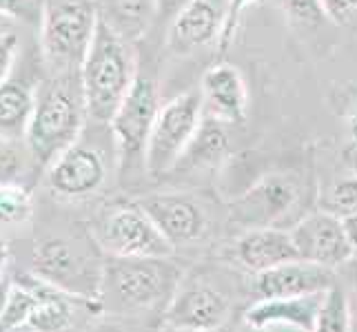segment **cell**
Returning a JSON list of instances; mask_svg holds the SVG:
<instances>
[{
    "instance_id": "6da1fadb",
    "label": "cell",
    "mask_w": 357,
    "mask_h": 332,
    "mask_svg": "<svg viewBox=\"0 0 357 332\" xmlns=\"http://www.w3.org/2000/svg\"><path fill=\"white\" fill-rule=\"evenodd\" d=\"M87 125L89 113L80 71L60 76L47 73L36 89L33 113L24 133V144L33 164L47 171L71 144L80 140Z\"/></svg>"
},
{
    "instance_id": "7a4b0ae2",
    "label": "cell",
    "mask_w": 357,
    "mask_h": 332,
    "mask_svg": "<svg viewBox=\"0 0 357 332\" xmlns=\"http://www.w3.org/2000/svg\"><path fill=\"white\" fill-rule=\"evenodd\" d=\"M184 275L171 257H107L98 310L118 319L165 313Z\"/></svg>"
},
{
    "instance_id": "3957f363",
    "label": "cell",
    "mask_w": 357,
    "mask_h": 332,
    "mask_svg": "<svg viewBox=\"0 0 357 332\" xmlns=\"http://www.w3.org/2000/svg\"><path fill=\"white\" fill-rule=\"evenodd\" d=\"M135 76H138V60H135L133 42L120 38L100 20L87 58L80 67L89 122L109 127Z\"/></svg>"
},
{
    "instance_id": "277c9868",
    "label": "cell",
    "mask_w": 357,
    "mask_h": 332,
    "mask_svg": "<svg viewBox=\"0 0 357 332\" xmlns=\"http://www.w3.org/2000/svg\"><path fill=\"white\" fill-rule=\"evenodd\" d=\"M100 14L96 0H43L40 54L52 76L80 71Z\"/></svg>"
},
{
    "instance_id": "5b68a950",
    "label": "cell",
    "mask_w": 357,
    "mask_h": 332,
    "mask_svg": "<svg viewBox=\"0 0 357 332\" xmlns=\"http://www.w3.org/2000/svg\"><path fill=\"white\" fill-rule=\"evenodd\" d=\"M89 235L107 257H174L176 248L140 202H112L96 213Z\"/></svg>"
},
{
    "instance_id": "8992f818",
    "label": "cell",
    "mask_w": 357,
    "mask_h": 332,
    "mask_svg": "<svg viewBox=\"0 0 357 332\" xmlns=\"http://www.w3.org/2000/svg\"><path fill=\"white\" fill-rule=\"evenodd\" d=\"M105 260L87 246L67 237H47L36 244L31 257V275L65 290L78 299L98 306Z\"/></svg>"
},
{
    "instance_id": "52a82bcc",
    "label": "cell",
    "mask_w": 357,
    "mask_h": 332,
    "mask_svg": "<svg viewBox=\"0 0 357 332\" xmlns=\"http://www.w3.org/2000/svg\"><path fill=\"white\" fill-rule=\"evenodd\" d=\"M202 111L204 100L200 89L180 93L160 106L149 142H146V175L155 180L171 173L180 164L182 155L187 153L202 125Z\"/></svg>"
},
{
    "instance_id": "ba28073f",
    "label": "cell",
    "mask_w": 357,
    "mask_h": 332,
    "mask_svg": "<svg viewBox=\"0 0 357 332\" xmlns=\"http://www.w3.org/2000/svg\"><path fill=\"white\" fill-rule=\"evenodd\" d=\"M160 106L162 104H160L158 84L153 82V78L142 76L138 71L127 97L109 122V131H112L118 153L120 175H129L133 171L146 173V142H149Z\"/></svg>"
},
{
    "instance_id": "9c48e42d",
    "label": "cell",
    "mask_w": 357,
    "mask_h": 332,
    "mask_svg": "<svg viewBox=\"0 0 357 332\" xmlns=\"http://www.w3.org/2000/svg\"><path fill=\"white\" fill-rule=\"evenodd\" d=\"M112 162L118 164V159H109L105 146L84 140L82 133L80 140L47 168V189L63 200H87L107 184Z\"/></svg>"
},
{
    "instance_id": "30bf717a",
    "label": "cell",
    "mask_w": 357,
    "mask_h": 332,
    "mask_svg": "<svg viewBox=\"0 0 357 332\" xmlns=\"http://www.w3.org/2000/svg\"><path fill=\"white\" fill-rule=\"evenodd\" d=\"M231 310V297L222 288L213 286L208 279L184 275L162 313V322L165 326L178 330L218 332L229 322Z\"/></svg>"
},
{
    "instance_id": "8fae6325",
    "label": "cell",
    "mask_w": 357,
    "mask_h": 332,
    "mask_svg": "<svg viewBox=\"0 0 357 332\" xmlns=\"http://www.w3.org/2000/svg\"><path fill=\"white\" fill-rule=\"evenodd\" d=\"M300 189L289 175H266L229 206V217L242 230L280 226L298 208Z\"/></svg>"
},
{
    "instance_id": "7c38bea8",
    "label": "cell",
    "mask_w": 357,
    "mask_h": 332,
    "mask_svg": "<svg viewBox=\"0 0 357 332\" xmlns=\"http://www.w3.org/2000/svg\"><path fill=\"white\" fill-rule=\"evenodd\" d=\"M291 235L300 260L335 270L355 257L353 246L344 232L342 219L326 211L304 215L291 226Z\"/></svg>"
},
{
    "instance_id": "4fadbf2b",
    "label": "cell",
    "mask_w": 357,
    "mask_h": 332,
    "mask_svg": "<svg viewBox=\"0 0 357 332\" xmlns=\"http://www.w3.org/2000/svg\"><path fill=\"white\" fill-rule=\"evenodd\" d=\"M138 202L176 251L206 235V211L187 193H149Z\"/></svg>"
},
{
    "instance_id": "5bb4252c",
    "label": "cell",
    "mask_w": 357,
    "mask_h": 332,
    "mask_svg": "<svg viewBox=\"0 0 357 332\" xmlns=\"http://www.w3.org/2000/svg\"><path fill=\"white\" fill-rule=\"evenodd\" d=\"M335 284L333 270L304 260H295L264 273H257L251 279L255 299L275 297H302V294L324 292Z\"/></svg>"
},
{
    "instance_id": "9a60e30c",
    "label": "cell",
    "mask_w": 357,
    "mask_h": 332,
    "mask_svg": "<svg viewBox=\"0 0 357 332\" xmlns=\"http://www.w3.org/2000/svg\"><path fill=\"white\" fill-rule=\"evenodd\" d=\"M233 260L251 275H257L268 268L300 260V253L295 248L291 228L266 226L244 230L233 244Z\"/></svg>"
},
{
    "instance_id": "2e32d148",
    "label": "cell",
    "mask_w": 357,
    "mask_h": 332,
    "mask_svg": "<svg viewBox=\"0 0 357 332\" xmlns=\"http://www.w3.org/2000/svg\"><path fill=\"white\" fill-rule=\"evenodd\" d=\"M225 16L213 0H187L171 18L167 45L174 54H191L211 45L222 33Z\"/></svg>"
},
{
    "instance_id": "e0dca14e",
    "label": "cell",
    "mask_w": 357,
    "mask_h": 332,
    "mask_svg": "<svg viewBox=\"0 0 357 332\" xmlns=\"http://www.w3.org/2000/svg\"><path fill=\"white\" fill-rule=\"evenodd\" d=\"M202 100L208 116L227 122V125H240L249 113V91L238 67L229 63H220L208 67L202 76Z\"/></svg>"
},
{
    "instance_id": "ac0fdd59",
    "label": "cell",
    "mask_w": 357,
    "mask_h": 332,
    "mask_svg": "<svg viewBox=\"0 0 357 332\" xmlns=\"http://www.w3.org/2000/svg\"><path fill=\"white\" fill-rule=\"evenodd\" d=\"M324 292L302 294V297L255 299L249 308L244 310V324L253 328L287 326L300 332H313Z\"/></svg>"
},
{
    "instance_id": "d6986e66",
    "label": "cell",
    "mask_w": 357,
    "mask_h": 332,
    "mask_svg": "<svg viewBox=\"0 0 357 332\" xmlns=\"http://www.w3.org/2000/svg\"><path fill=\"white\" fill-rule=\"evenodd\" d=\"M27 284L36 292V306L27 326L38 332H67L73 326V319H76L78 303H89L52 284H47V281L38 279L36 275L27 277ZM89 306H93L98 310L96 303Z\"/></svg>"
},
{
    "instance_id": "ffe728a7",
    "label": "cell",
    "mask_w": 357,
    "mask_h": 332,
    "mask_svg": "<svg viewBox=\"0 0 357 332\" xmlns=\"http://www.w3.org/2000/svg\"><path fill=\"white\" fill-rule=\"evenodd\" d=\"M100 20L120 38L142 40L158 16V0H96Z\"/></svg>"
},
{
    "instance_id": "44dd1931",
    "label": "cell",
    "mask_w": 357,
    "mask_h": 332,
    "mask_svg": "<svg viewBox=\"0 0 357 332\" xmlns=\"http://www.w3.org/2000/svg\"><path fill=\"white\" fill-rule=\"evenodd\" d=\"M36 104V89L18 78L0 84V135L24 140Z\"/></svg>"
},
{
    "instance_id": "7402d4cb",
    "label": "cell",
    "mask_w": 357,
    "mask_h": 332,
    "mask_svg": "<svg viewBox=\"0 0 357 332\" xmlns=\"http://www.w3.org/2000/svg\"><path fill=\"white\" fill-rule=\"evenodd\" d=\"M225 122H220L215 118L208 116L202 120V125L195 133L193 142L189 144L187 153L182 155V159H191V166H208L215 164L220 157L229 151V138L225 131ZM180 159V162H182Z\"/></svg>"
},
{
    "instance_id": "603a6c76",
    "label": "cell",
    "mask_w": 357,
    "mask_h": 332,
    "mask_svg": "<svg viewBox=\"0 0 357 332\" xmlns=\"http://www.w3.org/2000/svg\"><path fill=\"white\" fill-rule=\"evenodd\" d=\"M313 332H353L351 301L340 284H333L324 292Z\"/></svg>"
},
{
    "instance_id": "cb8c5ba5",
    "label": "cell",
    "mask_w": 357,
    "mask_h": 332,
    "mask_svg": "<svg viewBox=\"0 0 357 332\" xmlns=\"http://www.w3.org/2000/svg\"><path fill=\"white\" fill-rule=\"evenodd\" d=\"M31 215V193L22 184H0V226L24 224Z\"/></svg>"
},
{
    "instance_id": "d4e9b609",
    "label": "cell",
    "mask_w": 357,
    "mask_h": 332,
    "mask_svg": "<svg viewBox=\"0 0 357 332\" xmlns=\"http://www.w3.org/2000/svg\"><path fill=\"white\" fill-rule=\"evenodd\" d=\"M29 162L33 159L24 140L0 135V184H20Z\"/></svg>"
},
{
    "instance_id": "484cf974",
    "label": "cell",
    "mask_w": 357,
    "mask_h": 332,
    "mask_svg": "<svg viewBox=\"0 0 357 332\" xmlns=\"http://www.w3.org/2000/svg\"><path fill=\"white\" fill-rule=\"evenodd\" d=\"M319 208L335 217H349L357 213V177H344L319 195Z\"/></svg>"
},
{
    "instance_id": "4316f807",
    "label": "cell",
    "mask_w": 357,
    "mask_h": 332,
    "mask_svg": "<svg viewBox=\"0 0 357 332\" xmlns=\"http://www.w3.org/2000/svg\"><path fill=\"white\" fill-rule=\"evenodd\" d=\"M33 306H36V292L27 284V279L20 281V284H14V288L9 292L5 313L0 315V324H5L9 330L18 326H27L33 313Z\"/></svg>"
},
{
    "instance_id": "83f0119b",
    "label": "cell",
    "mask_w": 357,
    "mask_h": 332,
    "mask_svg": "<svg viewBox=\"0 0 357 332\" xmlns=\"http://www.w3.org/2000/svg\"><path fill=\"white\" fill-rule=\"evenodd\" d=\"M282 9L289 20L300 27H317L326 18V11L319 0H282Z\"/></svg>"
},
{
    "instance_id": "f1b7e54d",
    "label": "cell",
    "mask_w": 357,
    "mask_h": 332,
    "mask_svg": "<svg viewBox=\"0 0 357 332\" xmlns=\"http://www.w3.org/2000/svg\"><path fill=\"white\" fill-rule=\"evenodd\" d=\"M43 16V0H0V18L38 22Z\"/></svg>"
},
{
    "instance_id": "f546056e",
    "label": "cell",
    "mask_w": 357,
    "mask_h": 332,
    "mask_svg": "<svg viewBox=\"0 0 357 332\" xmlns=\"http://www.w3.org/2000/svg\"><path fill=\"white\" fill-rule=\"evenodd\" d=\"M20 38L16 31H0V84L7 82L16 65Z\"/></svg>"
},
{
    "instance_id": "4dcf8cb0",
    "label": "cell",
    "mask_w": 357,
    "mask_h": 332,
    "mask_svg": "<svg viewBox=\"0 0 357 332\" xmlns=\"http://www.w3.org/2000/svg\"><path fill=\"white\" fill-rule=\"evenodd\" d=\"M255 0H229V9L225 14V22H222V47H227L233 38V33L238 29V22H240V16L244 14V9L249 7Z\"/></svg>"
},
{
    "instance_id": "1f68e13d",
    "label": "cell",
    "mask_w": 357,
    "mask_h": 332,
    "mask_svg": "<svg viewBox=\"0 0 357 332\" xmlns=\"http://www.w3.org/2000/svg\"><path fill=\"white\" fill-rule=\"evenodd\" d=\"M326 11V18L335 20V22H344L349 20L355 11H357V0H319Z\"/></svg>"
},
{
    "instance_id": "d6a6232c",
    "label": "cell",
    "mask_w": 357,
    "mask_h": 332,
    "mask_svg": "<svg viewBox=\"0 0 357 332\" xmlns=\"http://www.w3.org/2000/svg\"><path fill=\"white\" fill-rule=\"evenodd\" d=\"M84 332H127V328L118 322V317L109 315L107 319H98Z\"/></svg>"
},
{
    "instance_id": "836d02e7",
    "label": "cell",
    "mask_w": 357,
    "mask_h": 332,
    "mask_svg": "<svg viewBox=\"0 0 357 332\" xmlns=\"http://www.w3.org/2000/svg\"><path fill=\"white\" fill-rule=\"evenodd\" d=\"M342 226H344V232H347V237H349L353 251H355V257H357V213L349 215V217H342Z\"/></svg>"
},
{
    "instance_id": "e575fe53",
    "label": "cell",
    "mask_w": 357,
    "mask_h": 332,
    "mask_svg": "<svg viewBox=\"0 0 357 332\" xmlns=\"http://www.w3.org/2000/svg\"><path fill=\"white\" fill-rule=\"evenodd\" d=\"M187 3V0H158V14L160 16H176V11Z\"/></svg>"
},
{
    "instance_id": "d590c367",
    "label": "cell",
    "mask_w": 357,
    "mask_h": 332,
    "mask_svg": "<svg viewBox=\"0 0 357 332\" xmlns=\"http://www.w3.org/2000/svg\"><path fill=\"white\" fill-rule=\"evenodd\" d=\"M11 288H14V284H11V279H9L7 275L0 273V315L5 313V306H7V301H9V292H11Z\"/></svg>"
},
{
    "instance_id": "8d00e7d4",
    "label": "cell",
    "mask_w": 357,
    "mask_h": 332,
    "mask_svg": "<svg viewBox=\"0 0 357 332\" xmlns=\"http://www.w3.org/2000/svg\"><path fill=\"white\" fill-rule=\"evenodd\" d=\"M9 257H11V251H9V244L0 237V273L7 268V264H9Z\"/></svg>"
},
{
    "instance_id": "74e56055",
    "label": "cell",
    "mask_w": 357,
    "mask_h": 332,
    "mask_svg": "<svg viewBox=\"0 0 357 332\" xmlns=\"http://www.w3.org/2000/svg\"><path fill=\"white\" fill-rule=\"evenodd\" d=\"M236 332H266V328H253V326H242L240 330H236Z\"/></svg>"
},
{
    "instance_id": "f35d334b",
    "label": "cell",
    "mask_w": 357,
    "mask_h": 332,
    "mask_svg": "<svg viewBox=\"0 0 357 332\" xmlns=\"http://www.w3.org/2000/svg\"><path fill=\"white\" fill-rule=\"evenodd\" d=\"M9 332H38V330H33L29 326H18V328H11Z\"/></svg>"
},
{
    "instance_id": "ab89813d",
    "label": "cell",
    "mask_w": 357,
    "mask_h": 332,
    "mask_svg": "<svg viewBox=\"0 0 357 332\" xmlns=\"http://www.w3.org/2000/svg\"><path fill=\"white\" fill-rule=\"evenodd\" d=\"M160 332H193V330H178V328H169V326H165Z\"/></svg>"
},
{
    "instance_id": "60d3db41",
    "label": "cell",
    "mask_w": 357,
    "mask_h": 332,
    "mask_svg": "<svg viewBox=\"0 0 357 332\" xmlns=\"http://www.w3.org/2000/svg\"><path fill=\"white\" fill-rule=\"evenodd\" d=\"M0 332H9V328L5 324H0Z\"/></svg>"
}]
</instances>
